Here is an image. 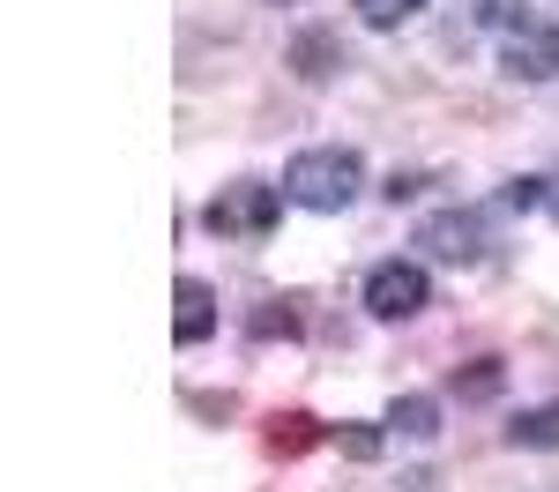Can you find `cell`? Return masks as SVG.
Returning <instances> with one entry per match:
<instances>
[{"instance_id": "obj_1", "label": "cell", "mask_w": 559, "mask_h": 492, "mask_svg": "<svg viewBox=\"0 0 559 492\" xmlns=\"http://www.w3.org/2000/svg\"><path fill=\"white\" fill-rule=\"evenodd\" d=\"M358 187H366L358 149H299V157L284 165V202H292V209H313V217L350 209V202H358Z\"/></svg>"}, {"instance_id": "obj_2", "label": "cell", "mask_w": 559, "mask_h": 492, "mask_svg": "<svg viewBox=\"0 0 559 492\" xmlns=\"http://www.w3.org/2000/svg\"><path fill=\"white\" fill-rule=\"evenodd\" d=\"M276 217H284V187H269V179H231L210 209H202V231H216V239H269Z\"/></svg>"}, {"instance_id": "obj_3", "label": "cell", "mask_w": 559, "mask_h": 492, "mask_svg": "<svg viewBox=\"0 0 559 492\" xmlns=\"http://www.w3.org/2000/svg\"><path fill=\"white\" fill-rule=\"evenodd\" d=\"M432 307V276L426 262H373L366 268V313L373 321H411Z\"/></svg>"}, {"instance_id": "obj_4", "label": "cell", "mask_w": 559, "mask_h": 492, "mask_svg": "<svg viewBox=\"0 0 559 492\" xmlns=\"http://www.w3.org/2000/svg\"><path fill=\"white\" fill-rule=\"evenodd\" d=\"M418 247H426L432 262L471 268V262H485V247H492V217H485V209H432V217L418 224Z\"/></svg>"}, {"instance_id": "obj_5", "label": "cell", "mask_w": 559, "mask_h": 492, "mask_svg": "<svg viewBox=\"0 0 559 492\" xmlns=\"http://www.w3.org/2000/svg\"><path fill=\"white\" fill-rule=\"evenodd\" d=\"M500 75L508 83H552L559 75V31L552 23H530V31H515V38L500 45Z\"/></svg>"}, {"instance_id": "obj_6", "label": "cell", "mask_w": 559, "mask_h": 492, "mask_svg": "<svg viewBox=\"0 0 559 492\" xmlns=\"http://www.w3.org/2000/svg\"><path fill=\"white\" fill-rule=\"evenodd\" d=\"M216 336V291L202 284V276H179L173 284V344H210Z\"/></svg>"}, {"instance_id": "obj_7", "label": "cell", "mask_w": 559, "mask_h": 492, "mask_svg": "<svg viewBox=\"0 0 559 492\" xmlns=\"http://www.w3.org/2000/svg\"><path fill=\"white\" fill-rule=\"evenodd\" d=\"M313 441H329L313 410H276V418H269V433H261V447H269V455H284V463H292V455H306Z\"/></svg>"}, {"instance_id": "obj_8", "label": "cell", "mask_w": 559, "mask_h": 492, "mask_svg": "<svg viewBox=\"0 0 559 492\" xmlns=\"http://www.w3.org/2000/svg\"><path fill=\"white\" fill-rule=\"evenodd\" d=\"M381 425H388V433H403V441H432V433H440V403H432V396H395Z\"/></svg>"}, {"instance_id": "obj_9", "label": "cell", "mask_w": 559, "mask_h": 492, "mask_svg": "<svg viewBox=\"0 0 559 492\" xmlns=\"http://www.w3.org/2000/svg\"><path fill=\"white\" fill-rule=\"evenodd\" d=\"M292 68H299V83H329V75L344 68V52H336L329 31H306V38L292 45Z\"/></svg>"}, {"instance_id": "obj_10", "label": "cell", "mask_w": 559, "mask_h": 492, "mask_svg": "<svg viewBox=\"0 0 559 492\" xmlns=\"http://www.w3.org/2000/svg\"><path fill=\"white\" fill-rule=\"evenodd\" d=\"M508 447H559V403L515 410V418H508Z\"/></svg>"}, {"instance_id": "obj_11", "label": "cell", "mask_w": 559, "mask_h": 492, "mask_svg": "<svg viewBox=\"0 0 559 492\" xmlns=\"http://www.w3.org/2000/svg\"><path fill=\"white\" fill-rule=\"evenodd\" d=\"M418 8H426V0H358V23H366V31H403Z\"/></svg>"}, {"instance_id": "obj_12", "label": "cell", "mask_w": 559, "mask_h": 492, "mask_svg": "<svg viewBox=\"0 0 559 492\" xmlns=\"http://www.w3.org/2000/svg\"><path fill=\"white\" fill-rule=\"evenodd\" d=\"M477 23H492V31L515 38V31H530L537 15H530V0H477Z\"/></svg>"}, {"instance_id": "obj_13", "label": "cell", "mask_w": 559, "mask_h": 492, "mask_svg": "<svg viewBox=\"0 0 559 492\" xmlns=\"http://www.w3.org/2000/svg\"><path fill=\"white\" fill-rule=\"evenodd\" d=\"M336 447H344L350 463H373V455H381V425H358V418H344V425H336Z\"/></svg>"}, {"instance_id": "obj_14", "label": "cell", "mask_w": 559, "mask_h": 492, "mask_svg": "<svg viewBox=\"0 0 559 492\" xmlns=\"http://www.w3.org/2000/svg\"><path fill=\"white\" fill-rule=\"evenodd\" d=\"M455 396H471V403L500 396V358H477L471 373H455Z\"/></svg>"}, {"instance_id": "obj_15", "label": "cell", "mask_w": 559, "mask_h": 492, "mask_svg": "<svg viewBox=\"0 0 559 492\" xmlns=\"http://www.w3.org/2000/svg\"><path fill=\"white\" fill-rule=\"evenodd\" d=\"M254 336L269 344V336H299V313L284 307V299H261V313H254Z\"/></svg>"}, {"instance_id": "obj_16", "label": "cell", "mask_w": 559, "mask_h": 492, "mask_svg": "<svg viewBox=\"0 0 559 492\" xmlns=\"http://www.w3.org/2000/svg\"><path fill=\"white\" fill-rule=\"evenodd\" d=\"M545 187H552V179H508V194H500V202H508V209H545V202H552Z\"/></svg>"}, {"instance_id": "obj_17", "label": "cell", "mask_w": 559, "mask_h": 492, "mask_svg": "<svg viewBox=\"0 0 559 492\" xmlns=\"http://www.w3.org/2000/svg\"><path fill=\"white\" fill-rule=\"evenodd\" d=\"M418 187H426V179H418V172H395V179H388V202H411Z\"/></svg>"}, {"instance_id": "obj_18", "label": "cell", "mask_w": 559, "mask_h": 492, "mask_svg": "<svg viewBox=\"0 0 559 492\" xmlns=\"http://www.w3.org/2000/svg\"><path fill=\"white\" fill-rule=\"evenodd\" d=\"M276 8H292V0H276Z\"/></svg>"}]
</instances>
